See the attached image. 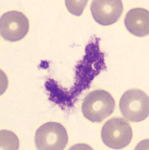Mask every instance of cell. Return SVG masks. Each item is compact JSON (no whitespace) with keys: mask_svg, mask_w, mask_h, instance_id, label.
Here are the masks:
<instances>
[{"mask_svg":"<svg viewBox=\"0 0 149 150\" xmlns=\"http://www.w3.org/2000/svg\"><path fill=\"white\" fill-rule=\"evenodd\" d=\"M35 142L38 150H63L68 142L66 130L59 123L47 122L36 131Z\"/></svg>","mask_w":149,"mask_h":150,"instance_id":"obj_5","label":"cell"},{"mask_svg":"<svg viewBox=\"0 0 149 150\" xmlns=\"http://www.w3.org/2000/svg\"><path fill=\"white\" fill-rule=\"evenodd\" d=\"M133 134L129 122L121 117L108 120L104 125L101 137L104 143L114 149H120L130 144Z\"/></svg>","mask_w":149,"mask_h":150,"instance_id":"obj_4","label":"cell"},{"mask_svg":"<svg viewBox=\"0 0 149 150\" xmlns=\"http://www.w3.org/2000/svg\"><path fill=\"white\" fill-rule=\"evenodd\" d=\"M115 107V101L110 93L102 89H97L86 96L82 110L88 120L94 123H100L112 114Z\"/></svg>","mask_w":149,"mask_h":150,"instance_id":"obj_2","label":"cell"},{"mask_svg":"<svg viewBox=\"0 0 149 150\" xmlns=\"http://www.w3.org/2000/svg\"><path fill=\"white\" fill-rule=\"evenodd\" d=\"M87 1H66V6L70 13L76 16L81 15Z\"/></svg>","mask_w":149,"mask_h":150,"instance_id":"obj_10","label":"cell"},{"mask_svg":"<svg viewBox=\"0 0 149 150\" xmlns=\"http://www.w3.org/2000/svg\"><path fill=\"white\" fill-rule=\"evenodd\" d=\"M94 20L102 25L113 24L121 17L123 11L120 0H94L90 6Z\"/></svg>","mask_w":149,"mask_h":150,"instance_id":"obj_7","label":"cell"},{"mask_svg":"<svg viewBox=\"0 0 149 150\" xmlns=\"http://www.w3.org/2000/svg\"><path fill=\"white\" fill-rule=\"evenodd\" d=\"M124 23L129 32L136 36L144 37L149 32V13L146 9L136 8L126 14Z\"/></svg>","mask_w":149,"mask_h":150,"instance_id":"obj_8","label":"cell"},{"mask_svg":"<svg viewBox=\"0 0 149 150\" xmlns=\"http://www.w3.org/2000/svg\"><path fill=\"white\" fill-rule=\"evenodd\" d=\"M100 40L95 35L92 38L85 48L84 56L75 67L74 84L69 91L73 104L83 91L90 87L96 76L107 68L104 53L99 48Z\"/></svg>","mask_w":149,"mask_h":150,"instance_id":"obj_1","label":"cell"},{"mask_svg":"<svg viewBox=\"0 0 149 150\" xmlns=\"http://www.w3.org/2000/svg\"><path fill=\"white\" fill-rule=\"evenodd\" d=\"M119 107L126 120L133 122H141L148 117V96L140 89H129L122 95Z\"/></svg>","mask_w":149,"mask_h":150,"instance_id":"obj_3","label":"cell"},{"mask_svg":"<svg viewBox=\"0 0 149 150\" xmlns=\"http://www.w3.org/2000/svg\"><path fill=\"white\" fill-rule=\"evenodd\" d=\"M29 30L28 18L16 11L5 13L0 19L1 35L6 40L16 42L23 38Z\"/></svg>","mask_w":149,"mask_h":150,"instance_id":"obj_6","label":"cell"},{"mask_svg":"<svg viewBox=\"0 0 149 150\" xmlns=\"http://www.w3.org/2000/svg\"><path fill=\"white\" fill-rule=\"evenodd\" d=\"M45 87L49 92V100L59 105L61 108L73 106L69 91L62 87L54 79L49 78L46 81Z\"/></svg>","mask_w":149,"mask_h":150,"instance_id":"obj_9","label":"cell"}]
</instances>
